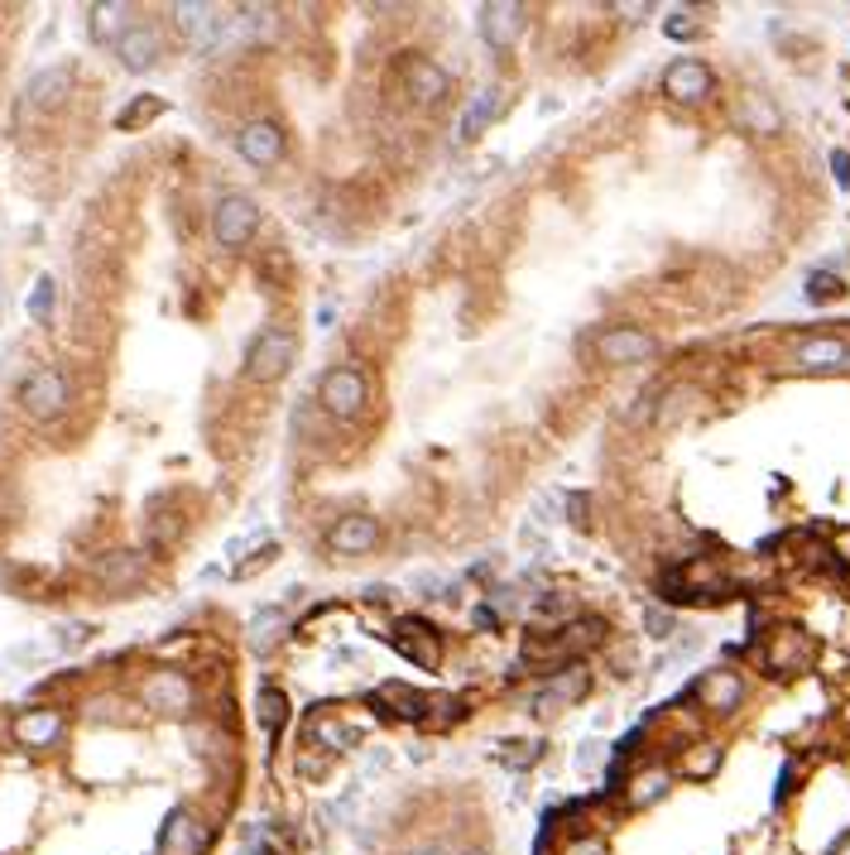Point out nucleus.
Here are the masks:
<instances>
[{
  "instance_id": "obj_22",
  "label": "nucleus",
  "mask_w": 850,
  "mask_h": 855,
  "mask_svg": "<svg viewBox=\"0 0 850 855\" xmlns=\"http://www.w3.org/2000/svg\"><path fill=\"white\" fill-rule=\"evenodd\" d=\"M399 634H404V640H399V649H404L409 658H414L418 668H437V658H442V644H437V634L428 630V625H399Z\"/></svg>"
},
{
  "instance_id": "obj_12",
  "label": "nucleus",
  "mask_w": 850,
  "mask_h": 855,
  "mask_svg": "<svg viewBox=\"0 0 850 855\" xmlns=\"http://www.w3.org/2000/svg\"><path fill=\"white\" fill-rule=\"evenodd\" d=\"M793 360L803 370H846L850 366V346L841 336H803L793 346Z\"/></svg>"
},
{
  "instance_id": "obj_41",
  "label": "nucleus",
  "mask_w": 850,
  "mask_h": 855,
  "mask_svg": "<svg viewBox=\"0 0 850 855\" xmlns=\"http://www.w3.org/2000/svg\"><path fill=\"white\" fill-rule=\"evenodd\" d=\"M87 625H68V630H63V649H78V644H87Z\"/></svg>"
},
{
  "instance_id": "obj_24",
  "label": "nucleus",
  "mask_w": 850,
  "mask_h": 855,
  "mask_svg": "<svg viewBox=\"0 0 850 855\" xmlns=\"http://www.w3.org/2000/svg\"><path fill=\"white\" fill-rule=\"evenodd\" d=\"M126 15H130V10L116 5V0H111V5H92V39L96 44H120V39H126V29H130Z\"/></svg>"
},
{
  "instance_id": "obj_30",
  "label": "nucleus",
  "mask_w": 850,
  "mask_h": 855,
  "mask_svg": "<svg viewBox=\"0 0 850 855\" xmlns=\"http://www.w3.org/2000/svg\"><path fill=\"white\" fill-rule=\"evenodd\" d=\"M255 706H260V721H264V726H284V716H288V697L284 692H279V688H260V702H255Z\"/></svg>"
},
{
  "instance_id": "obj_25",
  "label": "nucleus",
  "mask_w": 850,
  "mask_h": 855,
  "mask_svg": "<svg viewBox=\"0 0 850 855\" xmlns=\"http://www.w3.org/2000/svg\"><path fill=\"white\" fill-rule=\"evenodd\" d=\"M495 111H500V96H495V92H481L476 102L467 106V116H461V140H481L485 126L495 120Z\"/></svg>"
},
{
  "instance_id": "obj_16",
  "label": "nucleus",
  "mask_w": 850,
  "mask_h": 855,
  "mask_svg": "<svg viewBox=\"0 0 850 855\" xmlns=\"http://www.w3.org/2000/svg\"><path fill=\"white\" fill-rule=\"evenodd\" d=\"M58 736H63V716L48 712V706H39V712H24L15 721V740L29 745V750H44V745H54Z\"/></svg>"
},
{
  "instance_id": "obj_43",
  "label": "nucleus",
  "mask_w": 850,
  "mask_h": 855,
  "mask_svg": "<svg viewBox=\"0 0 850 855\" xmlns=\"http://www.w3.org/2000/svg\"><path fill=\"white\" fill-rule=\"evenodd\" d=\"M414 855H447V851H437V846H423V851H414Z\"/></svg>"
},
{
  "instance_id": "obj_15",
  "label": "nucleus",
  "mask_w": 850,
  "mask_h": 855,
  "mask_svg": "<svg viewBox=\"0 0 850 855\" xmlns=\"http://www.w3.org/2000/svg\"><path fill=\"white\" fill-rule=\"evenodd\" d=\"M587 688H591V678L581 668H572L567 673V678H553L548 688H543L539 697H533V712L539 716H553L557 706H567V702H581V697H587Z\"/></svg>"
},
{
  "instance_id": "obj_3",
  "label": "nucleus",
  "mask_w": 850,
  "mask_h": 855,
  "mask_svg": "<svg viewBox=\"0 0 850 855\" xmlns=\"http://www.w3.org/2000/svg\"><path fill=\"white\" fill-rule=\"evenodd\" d=\"M366 376L361 370H346V366H337V370H327L322 384H318V404L327 408L332 418H356L361 408H366Z\"/></svg>"
},
{
  "instance_id": "obj_14",
  "label": "nucleus",
  "mask_w": 850,
  "mask_h": 855,
  "mask_svg": "<svg viewBox=\"0 0 850 855\" xmlns=\"http://www.w3.org/2000/svg\"><path fill=\"white\" fill-rule=\"evenodd\" d=\"M519 15H524V10L509 5V0H500V5H485V10H481V34H485V44H491V48H509V44H515V39H519V24H524Z\"/></svg>"
},
{
  "instance_id": "obj_13",
  "label": "nucleus",
  "mask_w": 850,
  "mask_h": 855,
  "mask_svg": "<svg viewBox=\"0 0 850 855\" xmlns=\"http://www.w3.org/2000/svg\"><path fill=\"white\" fill-rule=\"evenodd\" d=\"M697 697H701V706H711V712H735L740 697H745V682H740L731 668H716L697 682Z\"/></svg>"
},
{
  "instance_id": "obj_8",
  "label": "nucleus",
  "mask_w": 850,
  "mask_h": 855,
  "mask_svg": "<svg viewBox=\"0 0 850 855\" xmlns=\"http://www.w3.org/2000/svg\"><path fill=\"white\" fill-rule=\"evenodd\" d=\"M597 346L611 366H635V360H649L653 352H659V342H653L644 328H611Z\"/></svg>"
},
{
  "instance_id": "obj_40",
  "label": "nucleus",
  "mask_w": 850,
  "mask_h": 855,
  "mask_svg": "<svg viewBox=\"0 0 850 855\" xmlns=\"http://www.w3.org/2000/svg\"><path fill=\"white\" fill-rule=\"evenodd\" d=\"M831 168H836V178H841V188L850 192V154H846V150L831 154Z\"/></svg>"
},
{
  "instance_id": "obj_23",
  "label": "nucleus",
  "mask_w": 850,
  "mask_h": 855,
  "mask_svg": "<svg viewBox=\"0 0 850 855\" xmlns=\"http://www.w3.org/2000/svg\"><path fill=\"white\" fill-rule=\"evenodd\" d=\"M284 630H288V616L279 606H264V610H255L250 616V649H274L279 640H284Z\"/></svg>"
},
{
  "instance_id": "obj_28",
  "label": "nucleus",
  "mask_w": 850,
  "mask_h": 855,
  "mask_svg": "<svg viewBox=\"0 0 850 855\" xmlns=\"http://www.w3.org/2000/svg\"><path fill=\"white\" fill-rule=\"evenodd\" d=\"M716 769H721V750H716V745H692L687 760H683V774L687 779H711Z\"/></svg>"
},
{
  "instance_id": "obj_6",
  "label": "nucleus",
  "mask_w": 850,
  "mask_h": 855,
  "mask_svg": "<svg viewBox=\"0 0 850 855\" xmlns=\"http://www.w3.org/2000/svg\"><path fill=\"white\" fill-rule=\"evenodd\" d=\"M202 846H208V827H202L188 808H174L164 817V832H160L164 855H202Z\"/></svg>"
},
{
  "instance_id": "obj_5",
  "label": "nucleus",
  "mask_w": 850,
  "mask_h": 855,
  "mask_svg": "<svg viewBox=\"0 0 850 855\" xmlns=\"http://www.w3.org/2000/svg\"><path fill=\"white\" fill-rule=\"evenodd\" d=\"M236 150H240V159H250L255 168H270L284 159V130H279L274 120H250L236 135Z\"/></svg>"
},
{
  "instance_id": "obj_19",
  "label": "nucleus",
  "mask_w": 850,
  "mask_h": 855,
  "mask_svg": "<svg viewBox=\"0 0 850 855\" xmlns=\"http://www.w3.org/2000/svg\"><path fill=\"white\" fill-rule=\"evenodd\" d=\"M68 87H72V68L58 63V68L34 72L29 87H24V96H29V106H58L68 96Z\"/></svg>"
},
{
  "instance_id": "obj_2",
  "label": "nucleus",
  "mask_w": 850,
  "mask_h": 855,
  "mask_svg": "<svg viewBox=\"0 0 850 855\" xmlns=\"http://www.w3.org/2000/svg\"><path fill=\"white\" fill-rule=\"evenodd\" d=\"M20 404H24V414L29 418H58L68 408V380H63V370H54V366H39L34 376H24L20 384Z\"/></svg>"
},
{
  "instance_id": "obj_11",
  "label": "nucleus",
  "mask_w": 850,
  "mask_h": 855,
  "mask_svg": "<svg viewBox=\"0 0 850 855\" xmlns=\"http://www.w3.org/2000/svg\"><path fill=\"white\" fill-rule=\"evenodd\" d=\"M144 702H150V712L184 716L192 706V688H188L184 673H154V678L144 682Z\"/></svg>"
},
{
  "instance_id": "obj_34",
  "label": "nucleus",
  "mask_w": 850,
  "mask_h": 855,
  "mask_svg": "<svg viewBox=\"0 0 850 855\" xmlns=\"http://www.w3.org/2000/svg\"><path fill=\"white\" fill-rule=\"evenodd\" d=\"M807 298H812V304H831V298H841V280H836V274H812Z\"/></svg>"
},
{
  "instance_id": "obj_18",
  "label": "nucleus",
  "mask_w": 850,
  "mask_h": 855,
  "mask_svg": "<svg viewBox=\"0 0 850 855\" xmlns=\"http://www.w3.org/2000/svg\"><path fill=\"white\" fill-rule=\"evenodd\" d=\"M404 82H409V92H414L423 106H433L437 96H447V87H452V82H447V72L437 68V63H428V58H414V63H404Z\"/></svg>"
},
{
  "instance_id": "obj_38",
  "label": "nucleus",
  "mask_w": 850,
  "mask_h": 855,
  "mask_svg": "<svg viewBox=\"0 0 850 855\" xmlns=\"http://www.w3.org/2000/svg\"><path fill=\"white\" fill-rule=\"evenodd\" d=\"M519 544L533 548V553H548V538H543V529L539 524H524V534H519Z\"/></svg>"
},
{
  "instance_id": "obj_33",
  "label": "nucleus",
  "mask_w": 850,
  "mask_h": 855,
  "mask_svg": "<svg viewBox=\"0 0 850 855\" xmlns=\"http://www.w3.org/2000/svg\"><path fill=\"white\" fill-rule=\"evenodd\" d=\"M29 318H34V322H48V318H54V280H48V274H44L39 284H34V294H29Z\"/></svg>"
},
{
  "instance_id": "obj_31",
  "label": "nucleus",
  "mask_w": 850,
  "mask_h": 855,
  "mask_svg": "<svg viewBox=\"0 0 850 855\" xmlns=\"http://www.w3.org/2000/svg\"><path fill=\"white\" fill-rule=\"evenodd\" d=\"M659 404H663V408H659V414H653V424H659V428H673V424H677V414H687V404H692V390H683V384H677V390H668Z\"/></svg>"
},
{
  "instance_id": "obj_1",
  "label": "nucleus",
  "mask_w": 850,
  "mask_h": 855,
  "mask_svg": "<svg viewBox=\"0 0 850 855\" xmlns=\"http://www.w3.org/2000/svg\"><path fill=\"white\" fill-rule=\"evenodd\" d=\"M294 352H298L294 332L264 328V332L250 342V352H246V376L260 380V384H270V380H279L288 366H294Z\"/></svg>"
},
{
  "instance_id": "obj_37",
  "label": "nucleus",
  "mask_w": 850,
  "mask_h": 855,
  "mask_svg": "<svg viewBox=\"0 0 850 855\" xmlns=\"http://www.w3.org/2000/svg\"><path fill=\"white\" fill-rule=\"evenodd\" d=\"M663 34H668V39H692V34H697V20H692V15H673V20L663 24Z\"/></svg>"
},
{
  "instance_id": "obj_26",
  "label": "nucleus",
  "mask_w": 850,
  "mask_h": 855,
  "mask_svg": "<svg viewBox=\"0 0 850 855\" xmlns=\"http://www.w3.org/2000/svg\"><path fill=\"white\" fill-rule=\"evenodd\" d=\"M740 120H745L755 135H774V130L783 126V116L769 106V96H745V102H740Z\"/></svg>"
},
{
  "instance_id": "obj_29",
  "label": "nucleus",
  "mask_w": 850,
  "mask_h": 855,
  "mask_svg": "<svg viewBox=\"0 0 850 855\" xmlns=\"http://www.w3.org/2000/svg\"><path fill=\"white\" fill-rule=\"evenodd\" d=\"M663 793H668V774H663V769H653V774H644V779L629 784V803H635V808H649V803H659Z\"/></svg>"
},
{
  "instance_id": "obj_36",
  "label": "nucleus",
  "mask_w": 850,
  "mask_h": 855,
  "mask_svg": "<svg viewBox=\"0 0 850 855\" xmlns=\"http://www.w3.org/2000/svg\"><path fill=\"white\" fill-rule=\"evenodd\" d=\"M644 630H649L653 640H668V630H673V620H668V610L649 606V610H644Z\"/></svg>"
},
{
  "instance_id": "obj_21",
  "label": "nucleus",
  "mask_w": 850,
  "mask_h": 855,
  "mask_svg": "<svg viewBox=\"0 0 850 855\" xmlns=\"http://www.w3.org/2000/svg\"><path fill=\"white\" fill-rule=\"evenodd\" d=\"M764 664H769V673H793L798 664H807V640L798 630H779L774 644L764 649Z\"/></svg>"
},
{
  "instance_id": "obj_39",
  "label": "nucleus",
  "mask_w": 850,
  "mask_h": 855,
  "mask_svg": "<svg viewBox=\"0 0 850 855\" xmlns=\"http://www.w3.org/2000/svg\"><path fill=\"white\" fill-rule=\"evenodd\" d=\"M567 855H605V841H597V836L572 841V846H567Z\"/></svg>"
},
{
  "instance_id": "obj_7",
  "label": "nucleus",
  "mask_w": 850,
  "mask_h": 855,
  "mask_svg": "<svg viewBox=\"0 0 850 855\" xmlns=\"http://www.w3.org/2000/svg\"><path fill=\"white\" fill-rule=\"evenodd\" d=\"M663 92L673 96V102H707L711 96V68L697 63V58H677V63L663 72Z\"/></svg>"
},
{
  "instance_id": "obj_44",
  "label": "nucleus",
  "mask_w": 850,
  "mask_h": 855,
  "mask_svg": "<svg viewBox=\"0 0 850 855\" xmlns=\"http://www.w3.org/2000/svg\"><path fill=\"white\" fill-rule=\"evenodd\" d=\"M461 855H485V851H461Z\"/></svg>"
},
{
  "instance_id": "obj_32",
  "label": "nucleus",
  "mask_w": 850,
  "mask_h": 855,
  "mask_svg": "<svg viewBox=\"0 0 850 855\" xmlns=\"http://www.w3.org/2000/svg\"><path fill=\"white\" fill-rule=\"evenodd\" d=\"M312 736H318L327 750H351V745H356V731L342 726V721H318V726H312Z\"/></svg>"
},
{
  "instance_id": "obj_42",
  "label": "nucleus",
  "mask_w": 850,
  "mask_h": 855,
  "mask_svg": "<svg viewBox=\"0 0 850 855\" xmlns=\"http://www.w3.org/2000/svg\"><path fill=\"white\" fill-rule=\"evenodd\" d=\"M831 855H850V836H846V841H841V846H836Z\"/></svg>"
},
{
  "instance_id": "obj_4",
  "label": "nucleus",
  "mask_w": 850,
  "mask_h": 855,
  "mask_svg": "<svg viewBox=\"0 0 850 855\" xmlns=\"http://www.w3.org/2000/svg\"><path fill=\"white\" fill-rule=\"evenodd\" d=\"M255 226H260V207L246 198V192H226L222 202H216V212H212V231L222 246H246V240L255 236Z\"/></svg>"
},
{
  "instance_id": "obj_27",
  "label": "nucleus",
  "mask_w": 850,
  "mask_h": 855,
  "mask_svg": "<svg viewBox=\"0 0 850 855\" xmlns=\"http://www.w3.org/2000/svg\"><path fill=\"white\" fill-rule=\"evenodd\" d=\"M154 116H164V102H160V96H135V102H130L126 111H120L116 126H120V130H140V126H150Z\"/></svg>"
},
{
  "instance_id": "obj_20",
  "label": "nucleus",
  "mask_w": 850,
  "mask_h": 855,
  "mask_svg": "<svg viewBox=\"0 0 850 855\" xmlns=\"http://www.w3.org/2000/svg\"><path fill=\"white\" fill-rule=\"evenodd\" d=\"M140 577H144V558H135V553H111V558L96 562V582L111 586V592H126Z\"/></svg>"
},
{
  "instance_id": "obj_9",
  "label": "nucleus",
  "mask_w": 850,
  "mask_h": 855,
  "mask_svg": "<svg viewBox=\"0 0 850 855\" xmlns=\"http://www.w3.org/2000/svg\"><path fill=\"white\" fill-rule=\"evenodd\" d=\"M160 54H164V39H160V29H154V24H130L126 39L116 44V58H120V63H126L130 72L154 68V63H160Z\"/></svg>"
},
{
  "instance_id": "obj_35",
  "label": "nucleus",
  "mask_w": 850,
  "mask_h": 855,
  "mask_svg": "<svg viewBox=\"0 0 850 855\" xmlns=\"http://www.w3.org/2000/svg\"><path fill=\"white\" fill-rule=\"evenodd\" d=\"M601 760H605V745L601 740H587V745H581V755H577V769H581V774H597Z\"/></svg>"
},
{
  "instance_id": "obj_10",
  "label": "nucleus",
  "mask_w": 850,
  "mask_h": 855,
  "mask_svg": "<svg viewBox=\"0 0 850 855\" xmlns=\"http://www.w3.org/2000/svg\"><path fill=\"white\" fill-rule=\"evenodd\" d=\"M174 20H178V29H184L198 48L216 44V39H222V34L231 29V20H226L216 5H174Z\"/></svg>"
},
{
  "instance_id": "obj_17",
  "label": "nucleus",
  "mask_w": 850,
  "mask_h": 855,
  "mask_svg": "<svg viewBox=\"0 0 850 855\" xmlns=\"http://www.w3.org/2000/svg\"><path fill=\"white\" fill-rule=\"evenodd\" d=\"M375 538H380V524H375L370 514H351V520H337V529H332L337 553H370Z\"/></svg>"
}]
</instances>
